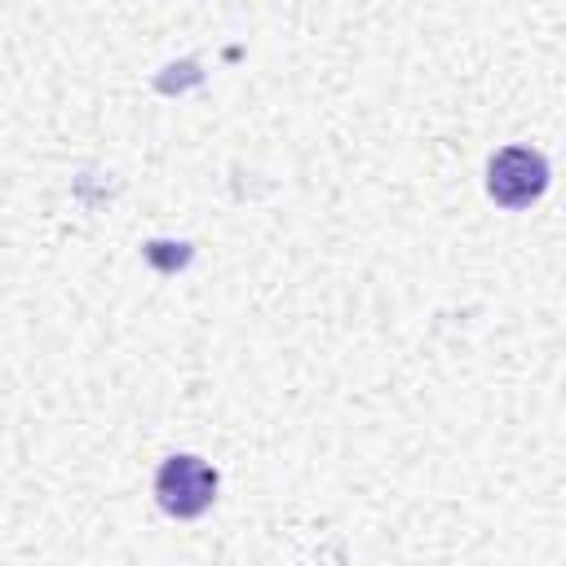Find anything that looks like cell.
<instances>
[{
	"mask_svg": "<svg viewBox=\"0 0 566 566\" xmlns=\"http://www.w3.org/2000/svg\"><path fill=\"white\" fill-rule=\"evenodd\" d=\"M155 500L172 517H199L217 500V469L199 455H168L155 473Z\"/></svg>",
	"mask_w": 566,
	"mask_h": 566,
	"instance_id": "6da1fadb",
	"label": "cell"
},
{
	"mask_svg": "<svg viewBox=\"0 0 566 566\" xmlns=\"http://www.w3.org/2000/svg\"><path fill=\"white\" fill-rule=\"evenodd\" d=\"M548 186V159L531 146H504L486 168V190L504 208H526Z\"/></svg>",
	"mask_w": 566,
	"mask_h": 566,
	"instance_id": "7a4b0ae2",
	"label": "cell"
}]
</instances>
